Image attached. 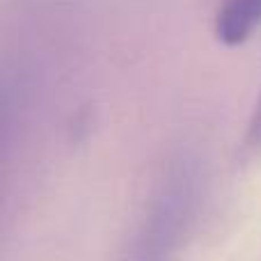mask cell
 Here are the masks:
<instances>
[{"label": "cell", "mask_w": 261, "mask_h": 261, "mask_svg": "<svg viewBox=\"0 0 261 261\" xmlns=\"http://www.w3.org/2000/svg\"><path fill=\"white\" fill-rule=\"evenodd\" d=\"M140 261H158V250H156V245H147V248H144L142 259H140Z\"/></svg>", "instance_id": "obj_3"}, {"label": "cell", "mask_w": 261, "mask_h": 261, "mask_svg": "<svg viewBox=\"0 0 261 261\" xmlns=\"http://www.w3.org/2000/svg\"><path fill=\"white\" fill-rule=\"evenodd\" d=\"M243 151L250 156L261 153V96L257 99L252 115H250L248 128H245V138H243Z\"/></svg>", "instance_id": "obj_2"}, {"label": "cell", "mask_w": 261, "mask_h": 261, "mask_svg": "<svg viewBox=\"0 0 261 261\" xmlns=\"http://www.w3.org/2000/svg\"><path fill=\"white\" fill-rule=\"evenodd\" d=\"M261 23V0H222L216 14V37L225 46H239Z\"/></svg>", "instance_id": "obj_1"}]
</instances>
